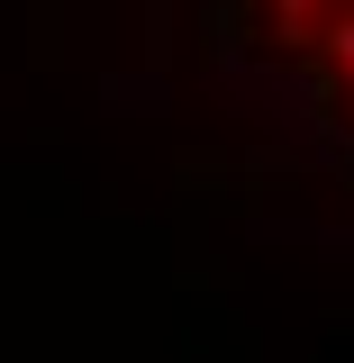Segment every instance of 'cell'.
<instances>
[{
    "instance_id": "cell-2",
    "label": "cell",
    "mask_w": 354,
    "mask_h": 363,
    "mask_svg": "<svg viewBox=\"0 0 354 363\" xmlns=\"http://www.w3.org/2000/svg\"><path fill=\"white\" fill-rule=\"evenodd\" d=\"M318 55L336 64V82L354 91V9H336V18H318Z\"/></svg>"
},
{
    "instance_id": "cell-3",
    "label": "cell",
    "mask_w": 354,
    "mask_h": 363,
    "mask_svg": "<svg viewBox=\"0 0 354 363\" xmlns=\"http://www.w3.org/2000/svg\"><path fill=\"white\" fill-rule=\"evenodd\" d=\"M264 9H272V28H309L318 18V0H264Z\"/></svg>"
},
{
    "instance_id": "cell-1",
    "label": "cell",
    "mask_w": 354,
    "mask_h": 363,
    "mask_svg": "<svg viewBox=\"0 0 354 363\" xmlns=\"http://www.w3.org/2000/svg\"><path fill=\"white\" fill-rule=\"evenodd\" d=\"M200 9V45H209V64L236 73L245 55H255V0H191Z\"/></svg>"
},
{
    "instance_id": "cell-4",
    "label": "cell",
    "mask_w": 354,
    "mask_h": 363,
    "mask_svg": "<svg viewBox=\"0 0 354 363\" xmlns=\"http://www.w3.org/2000/svg\"><path fill=\"white\" fill-rule=\"evenodd\" d=\"M336 173H345V191H354V136H336Z\"/></svg>"
}]
</instances>
